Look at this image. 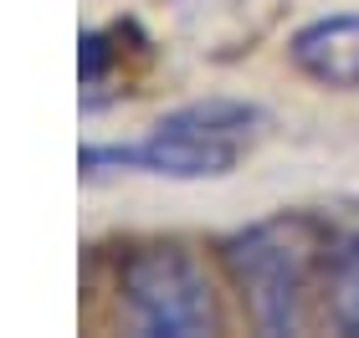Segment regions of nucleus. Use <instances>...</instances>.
<instances>
[{
  "label": "nucleus",
  "instance_id": "nucleus-1",
  "mask_svg": "<svg viewBox=\"0 0 359 338\" xmlns=\"http://www.w3.org/2000/svg\"><path fill=\"white\" fill-rule=\"evenodd\" d=\"M329 225L308 211L257 220L221 241V267L262 333H308L318 318V282Z\"/></svg>",
  "mask_w": 359,
  "mask_h": 338
},
{
  "label": "nucleus",
  "instance_id": "nucleus-2",
  "mask_svg": "<svg viewBox=\"0 0 359 338\" xmlns=\"http://www.w3.org/2000/svg\"><path fill=\"white\" fill-rule=\"evenodd\" d=\"M262 128H267V113L257 103L201 98V103L165 113L144 139L88 143L77 164L88 174L128 169V174H159V180H221L252 154Z\"/></svg>",
  "mask_w": 359,
  "mask_h": 338
},
{
  "label": "nucleus",
  "instance_id": "nucleus-3",
  "mask_svg": "<svg viewBox=\"0 0 359 338\" xmlns=\"http://www.w3.org/2000/svg\"><path fill=\"white\" fill-rule=\"evenodd\" d=\"M118 308L134 333L205 338L221 333V297L205 262L180 241H149L118 256Z\"/></svg>",
  "mask_w": 359,
  "mask_h": 338
},
{
  "label": "nucleus",
  "instance_id": "nucleus-4",
  "mask_svg": "<svg viewBox=\"0 0 359 338\" xmlns=\"http://www.w3.org/2000/svg\"><path fill=\"white\" fill-rule=\"evenodd\" d=\"M287 57L308 83L334 87V92H359V10L318 15L292 31Z\"/></svg>",
  "mask_w": 359,
  "mask_h": 338
},
{
  "label": "nucleus",
  "instance_id": "nucleus-5",
  "mask_svg": "<svg viewBox=\"0 0 359 338\" xmlns=\"http://www.w3.org/2000/svg\"><path fill=\"white\" fill-rule=\"evenodd\" d=\"M318 318L339 333L359 338V220L329 225V256H323L318 282Z\"/></svg>",
  "mask_w": 359,
  "mask_h": 338
}]
</instances>
